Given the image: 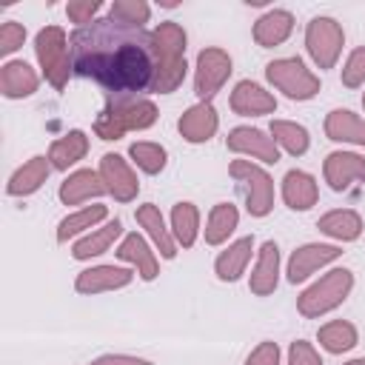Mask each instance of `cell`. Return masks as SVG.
<instances>
[{
    "label": "cell",
    "mask_w": 365,
    "mask_h": 365,
    "mask_svg": "<svg viewBox=\"0 0 365 365\" xmlns=\"http://www.w3.org/2000/svg\"><path fill=\"white\" fill-rule=\"evenodd\" d=\"M68 46H71L74 71L80 77L100 83L106 94L151 91L154 83L151 31L103 17L74 29Z\"/></svg>",
    "instance_id": "1"
},
{
    "label": "cell",
    "mask_w": 365,
    "mask_h": 365,
    "mask_svg": "<svg viewBox=\"0 0 365 365\" xmlns=\"http://www.w3.org/2000/svg\"><path fill=\"white\" fill-rule=\"evenodd\" d=\"M185 46L188 34L180 23L163 20L151 29V54H154V94H171L182 86L188 63H185Z\"/></svg>",
    "instance_id": "2"
},
{
    "label": "cell",
    "mask_w": 365,
    "mask_h": 365,
    "mask_svg": "<svg viewBox=\"0 0 365 365\" xmlns=\"http://www.w3.org/2000/svg\"><path fill=\"white\" fill-rule=\"evenodd\" d=\"M160 111L154 100L143 94H106V106L94 120L100 140H120L125 131H145L157 123Z\"/></svg>",
    "instance_id": "3"
},
{
    "label": "cell",
    "mask_w": 365,
    "mask_h": 365,
    "mask_svg": "<svg viewBox=\"0 0 365 365\" xmlns=\"http://www.w3.org/2000/svg\"><path fill=\"white\" fill-rule=\"evenodd\" d=\"M354 288V271L351 268H331L322 274L317 282H311L299 297H297V311L305 319H317L339 308Z\"/></svg>",
    "instance_id": "4"
},
{
    "label": "cell",
    "mask_w": 365,
    "mask_h": 365,
    "mask_svg": "<svg viewBox=\"0 0 365 365\" xmlns=\"http://www.w3.org/2000/svg\"><path fill=\"white\" fill-rule=\"evenodd\" d=\"M34 54H37V63L43 68V77L57 88L63 91L74 66H71V46H68V37L60 26H46L34 34Z\"/></svg>",
    "instance_id": "5"
},
{
    "label": "cell",
    "mask_w": 365,
    "mask_h": 365,
    "mask_svg": "<svg viewBox=\"0 0 365 365\" xmlns=\"http://www.w3.org/2000/svg\"><path fill=\"white\" fill-rule=\"evenodd\" d=\"M265 80L288 100L305 103L319 94V77L299 57H277L265 66Z\"/></svg>",
    "instance_id": "6"
},
{
    "label": "cell",
    "mask_w": 365,
    "mask_h": 365,
    "mask_svg": "<svg viewBox=\"0 0 365 365\" xmlns=\"http://www.w3.org/2000/svg\"><path fill=\"white\" fill-rule=\"evenodd\" d=\"M228 174L242 185L245 208L251 217H268L274 211V180L262 165L251 160H234L228 165Z\"/></svg>",
    "instance_id": "7"
},
{
    "label": "cell",
    "mask_w": 365,
    "mask_h": 365,
    "mask_svg": "<svg viewBox=\"0 0 365 365\" xmlns=\"http://www.w3.org/2000/svg\"><path fill=\"white\" fill-rule=\"evenodd\" d=\"M345 46V31L334 17H311L305 26V51L317 68H334Z\"/></svg>",
    "instance_id": "8"
},
{
    "label": "cell",
    "mask_w": 365,
    "mask_h": 365,
    "mask_svg": "<svg viewBox=\"0 0 365 365\" xmlns=\"http://www.w3.org/2000/svg\"><path fill=\"white\" fill-rule=\"evenodd\" d=\"M231 71H234L231 54L220 46H205L197 54V66H194V94L200 97V103H211V97L225 86Z\"/></svg>",
    "instance_id": "9"
},
{
    "label": "cell",
    "mask_w": 365,
    "mask_h": 365,
    "mask_svg": "<svg viewBox=\"0 0 365 365\" xmlns=\"http://www.w3.org/2000/svg\"><path fill=\"white\" fill-rule=\"evenodd\" d=\"M339 257H342V248L334 245V242H305V245L294 248V254L288 257L285 277H288L291 285H299L308 277H314L319 268L336 262Z\"/></svg>",
    "instance_id": "10"
},
{
    "label": "cell",
    "mask_w": 365,
    "mask_h": 365,
    "mask_svg": "<svg viewBox=\"0 0 365 365\" xmlns=\"http://www.w3.org/2000/svg\"><path fill=\"white\" fill-rule=\"evenodd\" d=\"M225 145L228 151L234 154H245V157H254L259 163H279V145L274 143L271 134H265L262 128H254V125H237L228 131L225 137Z\"/></svg>",
    "instance_id": "11"
},
{
    "label": "cell",
    "mask_w": 365,
    "mask_h": 365,
    "mask_svg": "<svg viewBox=\"0 0 365 365\" xmlns=\"http://www.w3.org/2000/svg\"><path fill=\"white\" fill-rule=\"evenodd\" d=\"M100 177L106 182V191L117 200V202H131L140 194V180L134 174V168L128 165V160H123L120 154H103L100 157Z\"/></svg>",
    "instance_id": "12"
},
{
    "label": "cell",
    "mask_w": 365,
    "mask_h": 365,
    "mask_svg": "<svg viewBox=\"0 0 365 365\" xmlns=\"http://www.w3.org/2000/svg\"><path fill=\"white\" fill-rule=\"evenodd\" d=\"M322 177L331 191H348L356 182H365V157L356 151H331L322 163Z\"/></svg>",
    "instance_id": "13"
},
{
    "label": "cell",
    "mask_w": 365,
    "mask_h": 365,
    "mask_svg": "<svg viewBox=\"0 0 365 365\" xmlns=\"http://www.w3.org/2000/svg\"><path fill=\"white\" fill-rule=\"evenodd\" d=\"M137 277L134 268H123V265H91L86 271L77 274L74 288L77 294L94 297V294H106V291H120L125 285H131V279Z\"/></svg>",
    "instance_id": "14"
},
{
    "label": "cell",
    "mask_w": 365,
    "mask_h": 365,
    "mask_svg": "<svg viewBox=\"0 0 365 365\" xmlns=\"http://www.w3.org/2000/svg\"><path fill=\"white\" fill-rule=\"evenodd\" d=\"M220 128V114L214 108V103H194L191 108L182 111V117L177 120V131L185 143H208Z\"/></svg>",
    "instance_id": "15"
},
{
    "label": "cell",
    "mask_w": 365,
    "mask_h": 365,
    "mask_svg": "<svg viewBox=\"0 0 365 365\" xmlns=\"http://www.w3.org/2000/svg\"><path fill=\"white\" fill-rule=\"evenodd\" d=\"M114 254H117V259L128 262V265L137 271L140 279H145V282H154V279H157V274H160L157 254L151 251V245L145 242V237H140L137 231L125 234V237L120 240V245L114 248Z\"/></svg>",
    "instance_id": "16"
},
{
    "label": "cell",
    "mask_w": 365,
    "mask_h": 365,
    "mask_svg": "<svg viewBox=\"0 0 365 365\" xmlns=\"http://www.w3.org/2000/svg\"><path fill=\"white\" fill-rule=\"evenodd\" d=\"M231 111L240 117H262L277 111V97L254 80H240L231 91Z\"/></svg>",
    "instance_id": "17"
},
{
    "label": "cell",
    "mask_w": 365,
    "mask_h": 365,
    "mask_svg": "<svg viewBox=\"0 0 365 365\" xmlns=\"http://www.w3.org/2000/svg\"><path fill=\"white\" fill-rule=\"evenodd\" d=\"M279 285V245L274 240H265L257 251L254 271L248 277V288L254 297H268Z\"/></svg>",
    "instance_id": "18"
},
{
    "label": "cell",
    "mask_w": 365,
    "mask_h": 365,
    "mask_svg": "<svg viewBox=\"0 0 365 365\" xmlns=\"http://www.w3.org/2000/svg\"><path fill=\"white\" fill-rule=\"evenodd\" d=\"M103 194H108V191H106V182H103L100 171H91V168H77V171H71V174L60 182V191H57V197H60L63 205H80V202L97 200V197H103Z\"/></svg>",
    "instance_id": "19"
},
{
    "label": "cell",
    "mask_w": 365,
    "mask_h": 365,
    "mask_svg": "<svg viewBox=\"0 0 365 365\" xmlns=\"http://www.w3.org/2000/svg\"><path fill=\"white\" fill-rule=\"evenodd\" d=\"M40 88V74L26 60H6L0 66V94L6 100L31 97Z\"/></svg>",
    "instance_id": "20"
},
{
    "label": "cell",
    "mask_w": 365,
    "mask_h": 365,
    "mask_svg": "<svg viewBox=\"0 0 365 365\" xmlns=\"http://www.w3.org/2000/svg\"><path fill=\"white\" fill-rule=\"evenodd\" d=\"M134 220H137L140 228L148 234V240L154 242V248L160 251L163 259H174V257H177V248H180V245H177L171 228L165 225V220H163V214H160V208H157L154 202H143V205L134 211Z\"/></svg>",
    "instance_id": "21"
},
{
    "label": "cell",
    "mask_w": 365,
    "mask_h": 365,
    "mask_svg": "<svg viewBox=\"0 0 365 365\" xmlns=\"http://www.w3.org/2000/svg\"><path fill=\"white\" fill-rule=\"evenodd\" d=\"M48 174H51V163H48V157L34 154V157H29V160L9 177V182H6V194H9V197H31L34 191H40V188L46 185Z\"/></svg>",
    "instance_id": "22"
},
{
    "label": "cell",
    "mask_w": 365,
    "mask_h": 365,
    "mask_svg": "<svg viewBox=\"0 0 365 365\" xmlns=\"http://www.w3.org/2000/svg\"><path fill=\"white\" fill-rule=\"evenodd\" d=\"M294 31V14L288 9H268L262 17H257L251 34H254V43L259 48H274V46H282Z\"/></svg>",
    "instance_id": "23"
},
{
    "label": "cell",
    "mask_w": 365,
    "mask_h": 365,
    "mask_svg": "<svg viewBox=\"0 0 365 365\" xmlns=\"http://www.w3.org/2000/svg\"><path fill=\"white\" fill-rule=\"evenodd\" d=\"M282 200L291 211H308L317 205L319 200V185L314 180V174L302 171V168H291L282 177Z\"/></svg>",
    "instance_id": "24"
},
{
    "label": "cell",
    "mask_w": 365,
    "mask_h": 365,
    "mask_svg": "<svg viewBox=\"0 0 365 365\" xmlns=\"http://www.w3.org/2000/svg\"><path fill=\"white\" fill-rule=\"evenodd\" d=\"M251 254H254V237H240V240H234L225 251H220L217 254V259H214V274H217V279L220 282H237L242 274H245V268H248V262H251Z\"/></svg>",
    "instance_id": "25"
},
{
    "label": "cell",
    "mask_w": 365,
    "mask_h": 365,
    "mask_svg": "<svg viewBox=\"0 0 365 365\" xmlns=\"http://www.w3.org/2000/svg\"><path fill=\"white\" fill-rule=\"evenodd\" d=\"M120 237H125L123 234V222L114 217V220H108L103 228H94V231H88L86 237H80L74 245H71V257L74 259H91V257H100V254H106V251H111V245L120 240Z\"/></svg>",
    "instance_id": "26"
},
{
    "label": "cell",
    "mask_w": 365,
    "mask_h": 365,
    "mask_svg": "<svg viewBox=\"0 0 365 365\" xmlns=\"http://www.w3.org/2000/svg\"><path fill=\"white\" fill-rule=\"evenodd\" d=\"M325 137L334 143H348V145H365V120L356 117L348 108H334L325 114Z\"/></svg>",
    "instance_id": "27"
},
{
    "label": "cell",
    "mask_w": 365,
    "mask_h": 365,
    "mask_svg": "<svg viewBox=\"0 0 365 365\" xmlns=\"http://www.w3.org/2000/svg\"><path fill=\"white\" fill-rule=\"evenodd\" d=\"M108 217V205L103 202H94V205H83L71 214H66L60 222H57V242H68L74 237H86L88 231L97 228V222H103Z\"/></svg>",
    "instance_id": "28"
},
{
    "label": "cell",
    "mask_w": 365,
    "mask_h": 365,
    "mask_svg": "<svg viewBox=\"0 0 365 365\" xmlns=\"http://www.w3.org/2000/svg\"><path fill=\"white\" fill-rule=\"evenodd\" d=\"M317 228H319V234H325L336 242H354V240H359L365 225L354 208H334L317 220Z\"/></svg>",
    "instance_id": "29"
},
{
    "label": "cell",
    "mask_w": 365,
    "mask_h": 365,
    "mask_svg": "<svg viewBox=\"0 0 365 365\" xmlns=\"http://www.w3.org/2000/svg\"><path fill=\"white\" fill-rule=\"evenodd\" d=\"M86 154H88V137H86V131L71 128V131H66L63 137H57V140L51 143V148H48V163H51L54 171H68V168H71L74 163H80Z\"/></svg>",
    "instance_id": "30"
},
{
    "label": "cell",
    "mask_w": 365,
    "mask_h": 365,
    "mask_svg": "<svg viewBox=\"0 0 365 365\" xmlns=\"http://www.w3.org/2000/svg\"><path fill=\"white\" fill-rule=\"evenodd\" d=\"M240 225V211L234 202H217L211 211H208V220H205V228H202V237L208 245H222Z\"/></svg>",
    "instance_id": "31"
},
{
    "label": "cell",
    "mask_w": 365,
    "mask_h": 365,
    "mask_svg": "<svg viewBox=\"0 0 365 365\" xmlns=\"http://www.w3.org/2000/svg\"><path fill=\"white\" fill-rule=\"evenodd\" d=\"M317 339H319V345H322L328 354H348L351 348H356L359 331H356V325L348 322V319H331V322L319 325Z\"/></svg>",
    "instance_id": "32"
},
{
    "label": "cell",
    "mask_w": 365,
    "mask_h": 365,
    "mask_svg": "<svg viewBox=\"0 0 365 365\" xmlns=\"http://www.w3.org/2000/svg\"><path fill=\"white\" fill-rule=\"evenodd\" d=\"M268 134H271L274 143H277L285 154H291V157H302V154L308 151V145H311L308 128L299 125V123H294V120H271Z\"/></svg>",
    "instance_id": "33"
},
{
    "label": "cell",
    "mask_w": 365,
    "mask_h": 365,
    "mask_svg": "<svg viewBox=\"0 0 365 365\" xmlns=\"http://www.w3.org/2000/svg\"><path fill=\"white\" fill-rule=\"evenodd\" d=\"M171 234L180 248H191L200 237V208L194 202H177L171 208Z\"/></svg>",
    "instance_id": "34"
},
{
    "label": "cell",
    "mask_w": 365,
    "mask_h": 365,
    "mask_svg": "<svg viewBox=\"0 0 365 365\" xmlns=\"http://www.w3.org/2000/svg\"><path fill=\"white\" fill-rule=\"evenodd\" d=\"M128 157L131 163L143 171V174H160L168 163V151L160 145V143H148V140H140V143H131L128 145Z\"/></svg>",
    "instance_id": "35"
},
{
    "label": "cell",
    "mask_w": 365,
    "mask_h": 365,
    "mask_svg": "<svg viewBox=\"0 0 365 365\" xmlns=\"http://www.w3.org/2000/svg\"><path fill=\"white\" fill-rule=\"evenodd\" d=\"M108 17L117 23L143 29V23H148V17H151V6L145 0H114L108 6Z\"/></svg>",
    "instance_id": "36"
},
{
    "label": "cell",
    "mask_w": 365,
    "mask_h": 365,
    "mask_svg": "<svg viewBox=\"0 0 365 365\" xmlns=\"http://www.w3.org/2000/svg\"><path fill=\"white\" fill-rule=\"evenodd\" d=\"M339 80H342L345 88H359V86H365V46H359V48H354V51L348 54Z\"/></svg>",
    "instance_id": "37"
},
{
    "label": "cell",
    "mask_w": 365,
    "mask_h": 365,
    "mask_svg": "<svg viewBox=\"0 0 365 365\" xmlns=\"http://www.w3.org/2000/svg\"><path fill=\"white\" fill-rule=\"evenodd\" d=\"M23 43H26V26L17 20H6L0 26V54L9 57L17 48H23Z\"/></svg>",
    "instance_id": "38"
},
{
    "label": "cell",
    "mask_w": 365,
    "mask_h": 365,
    "mask_svg": "<svg viewBox=\"0 0 365 365\" xmlns=\"http://www.w3.org/2000/svg\"><path fill=\"white\" fill-rule=\"evenodd\" d=\"M100 9H103L100 0H68V3H66V14H68L71 23H77V29L94 23Z\"/></svg>",
    "instance_id": "39"
},
{
    "label": "cell",
    "mask_w": 365,
    "mask_h": 365,
    "mask_svg": "<svg viewBox=\"0 0 365 365\" xmlns=\"http://www.w3.org/2000/svg\"><path fill=\"white\" fill-rule=\"evenodd\" d=\"M285 365H322V356L311 342L294 339L291 348H288V362Z\"/></svg>",
    "instance_id": "40"
},
{
    "label": "cell",
    "mask_w": 365,
    "mask_h": 365,
    "mask_svg": "<svg viewBox=\"0 0 365 365\" xmlns=\"http://www.w3.org/2000/svg\"><path fill=\"white\" fill-rule=\"evenodd\" d=\"M245 365H279V345L271 342V339H262V342L245 356Z\"/></svg>",
    "instance_id": "41"
},
{
    "label": "cell",
    "mask_w": 365,
    "mask_h": 365,
    "mask_svg": "<svg viewBox=\"0 0 365 365\" xmlns=\"http://www.w3.org/2000/svg\"><path fill=\"white\" fill-rule=\"evenodd\" d=\"M88 365H151L143 356H131V354H103L97 359H91Z\"/></svg>",
    "instance_id": "42"
},
{
    "label": "cell",
    "mask_w": 365,
    "mask_h": 365,
    "mask_svg": "<svg viewBox=\"0 0 365 365\" xmlns=\"http://www.w3.org/2000/svg\"><path fill=\"white\" fill-rule=\"evenodd\" d=\"M342 365H365V356H356V359H348V362H342Z\"/></svg>",
    "instance_id": "43"
},
{
    "label": "cell",
    "mask_w": 365,
    "mask_h": 365,
    "mask_svg": "<svg viewBox=\"0 0 365 365\" xmlns=\"http://www.w3.org/2000/svg\"><path fill=\"white\" fill-rule=\"evenodd\" d=\"M362 108H365V91H362Z\"/></svg>",
    "instance_id": "44"
}]
</instances>
